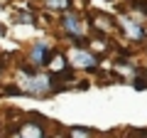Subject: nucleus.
Returning <instances> with one entry per match:
<instances>
[{
    "instance_id": "nucleus-1",
    "label": "nucleus",
    "mask_w": 147,
    "mask_h": 138,
    "mask_svg": "<svg viewBox=\"0 0 147 138\" xmlns=\"http://www.w3.org/2000/svg\"><path fill=\"white\" fill-rule=\"evenodd\" d=\"M12 81L20 94L34 96V99H47L61 89V81H57V77L47 74L44 69H30V67H17Z\"/></svg>"
},
{
    "instance_id": "nucleus-2",
    "label": "nucleus",
    "mask_w": 147,
    "mask_h": 138,
    "mask_svg": "<svg viewBox=\"0 0 147 138\" xmlns=\"http://www.w3.org/2000/svg\"><path fill=\"white\" fill-rule=\"evenodd\" d=\"M57 32L59 37L66 40V42H74V44H81L86 37L91 35V25H88V15L86 12H79V10H69L64 15L57 17Z\"/></svg>"
},
{
    "instance_id": "nucleus-3",
    "label": "nucleus",
    "mask_w": 147,
    "mask_h": 138,
    "mask_svg": "<svg viewBox=\"0 0 147 138\" xmlns=\"http://www.w3.org/2000/svg\"><path fill=\"white\" fill-rule=\"evenodd\" d=\"M64 54H66V62L71 67V72H98V67H100V59L86 44L69 42L66 49H64Z\"/></svg>"
},
{
    "instance_id": "nucleus-4",
    "label": "nucleus",
    "mask_w": 147,
    "mask_h": 138,
    "mask_svg": "<svg viewBox=\"0 0 147 138\" xmlns=\"http://www.w3.org/2000/svg\"><path fill=\"white\" fill-rule=\"evenodd\" d=\"M115 27H118V35L125 42H130V44H145L147 42V27L140 25L137 20H132L130 15H125L123 10H118V15H115Z\"/></svg>"
},
{
    "instance_id": "nucleus-5",
    "label": "nucleus",
    "mask_w": 147,
    "mask_h": 138,
    "mask_svg": "<svg viewBox=\"0 0 147 138\" xmlns=\"http://www.w3.org/2000/svg\"><path fill=\"white\" fill-rule=\"evenodd\" d=\"M54 42L49 40H34V42L27 44L25 49V62L22 67H30V69H44V64L49 62V57L54 54Z\"/></svg>"
},
{
    "instance_id": "nucleus-6",
    "label": "nucleus",
    "mask_w": 147,
    "mask_h": 138,
    "mask_svg": "<svg viewBox=\"0 0 147 138\" xmlns=\"http://www.w3.org/2000/svg\"><path fill=\"white\" fill-rule=\"evenodd\" d=\"M88 25H91V32H98V35H105V37H115V35H118L115 15H110V12L91 10V15H88Z\"/></svg>"
},
{
    "instance_id": "nucleus-7",
    "label": "nucleus",
    "mask_w": 147,
    "mask_h": 138,
    "mask_svg": "<svg viewBox=\"0 0 147 138\" xmlns=\"http://www.w3.org/2000/svg\"><path fill=\"white\" fill-rule=\"evenodd\" d=\"M81 44H86L98 59L100 57H108V54L113 52V47H115V44H113V37H105V35H98V32H91Z\"/></svg>"
},
{
    "instance_id": "nucleus-8",
    "label": "nucleus",
    "mask_w": 147,
    "mask_h": 138,
    "mask_svg": "<svg viewBox=\"0 0 147 138\" xmlns=\"http://www.w3.org/2000/svg\"><path fill=\"white\" fill-rule=\"evenodd\" d=\"M44 72H47V74H52V77H57V79H61V77H66L69 72H71L64 49H54V54L49 57V62L44 64Z\"/></svg>"
},
{
    "instance_id": "nucleus-9",
    "label": "nucleus",
    "mask_w": 147,
    "mask_h": 138,
    "mask_svg": "<svg viewBox=\"0 0 147 138\" xmlns=\"http://www.w3.org/2000/svg\"><path fill=\"white\" fill-rule=\"evenodd\" d=\"M39 5H42L44 12H49V15H64V12H69L74 8V0H39Z\"/></svg>"
},
{
    "instance_id": "nucleus-10",
    "label": "nucleus",
    "mask_w": 147,
    "mask_h": 138,
    "mask_svg": "<svg viewBox=\"0 0 147 138\" xmlns=\"http://www.w3.org/2000/svg\"><path fill=\"white\" fill-rule=\"evenodd\" d=\"M17 136H20V138H47V136H44L42 123H37V121H25V123H20Z\"/></svg>"
},
{
    "instance_id": "nucleus-11",
    "label": "nucleus",
    "mask_w": 147,
    "mask_h": 138,
    "mask_svg": "<svg viewBox=\"0 0 147 138\" xmlns=\"http://www.w3.org/2000/svg\"><path fill=\"white\" fill-rule=\"evenodd\" d=\"M69 136L71 138H91V131H86V128H71Z\"/></svg>"
},
{
    "instance_id": "nucleus-12",
    "label": "nucleus",
    "mask_w": 147,
    "mask_h": 138,
    "mask_svg": "<svg viewBox=\"0 0 147 138\" xmlns=\"http://www.w3.org/2000/svg\"><path fill=\"white\" fill-rule=\"evenodd\" d=\"M3 74H5V64H0V81H3Z\"/></svg>"
},
{
    "instance_id": "nucleus-13",
    "label": "nucleus",
    "mask_w": 147,
    "mask_h": 138,
    "mask_svg": "<svg viewBox=\"0 0 147 138\" xmlns=\"http://www.w3.org/2000/svg\"><path fill=\"white\" fill-rule=\"evenodd\" d=\"M103 3H118V0H103Z\"/></svg>"
},
{
    "instance_id": "nucleus-14",
    "label": "nucleus",
    "mask_w": 147,
    "mask_h": 138,
    "mask_svg": "<svg viewBox=\"0 0 147 138\" xmlns=\"http://www.w3.org/2000/svg\"><path fill=\"white\" fill-rule=\"evenodd\" d=\"M142 47H145V54H147V42H145V44H142Z\"/></svg>"
},
{
    "instance_id": "nucleus-15",
    "label": "nucleus",
    "mask_w": 147,
    "mask_h": 138,
    "mask_svg": "<svg viewBox=\"0 0 147 138\" xmlns=\"http://www.w3.org/2000/svg\"><path fill=\"white\" fill-rule=\"evenodd\" d=\"M127 3H135V0H127Z\"/></svg>"
}]
</instances>
